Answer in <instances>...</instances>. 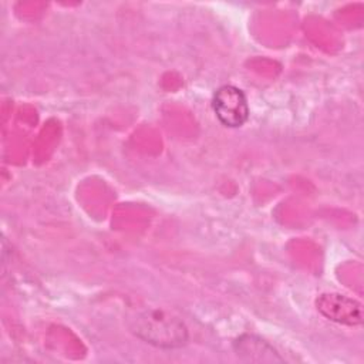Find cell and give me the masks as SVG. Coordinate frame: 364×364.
<instances>
[{
    "mask_svg": "<svg viewBox=\"0 0 364 364\" xmlns=\"http://www.w3.org/2000/svg\"><path fill=\"white\" fill-rule=\"evenodd\" d=\"M128 324L138 338L159 348H179L188 341V328L183 321L158 307L134 311Z\"/></svg>",
    "mask_w": 364,
    "mask_h": 364,
    "instance_id": "obj_1",
    "label": "cell"
},
{
    "mask_svg": "<svg viewBox=\"0 0 364 364\" xmlns=\"http://www.w3.org/2000/svg\"><path fill=\"white\" fill-rule=\"evenodd\" d=\"M213 111L218 119L229 127H242L249 118L246 95L235 85H222L213 95Z\"/></svg>",
    "mask_w": 364,
    "mask_h": 364,
    "instance_id": "obj_2",
    "label": "cell"
},
{
    "mask_svg": "<svg viewBox=\"0 0 364 364\" xmlns=\"http://www.w3.org/2000/svg\"><path fill=\"white\" fill-rule=\"evenodd\" d=\"M317 310L328 320L346 324L358 326L363 323V309L361 304L340 293H323L316 300Z\"/></svg>",
    "mask_w": 364,
    "mask_h": 364,
    "instance_id": "obj_3",
    "label": "cell"
},
{
    "mask_svg": "<svg viewBox=\"0 0 364 364\" xmlns=\"http://www.w3.org/2000/svg\"><path fill=\"white\" fill-rule=\"evenodd\" d=\"M233 348L236 354L246 361L256 363H282L283 358L277 354V351L264 340L256 336L245 334L240 336L235 343Z\"/></svg>",
    "mask_w": 364,
    "mask_h": 364,
    "instance_id": "obj_4",
    "label": "cell"
}]
</instances>
